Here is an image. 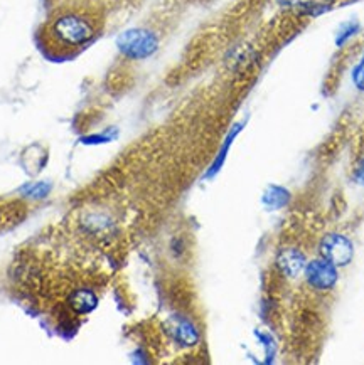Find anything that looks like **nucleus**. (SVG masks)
Wrapping results in <instances>:
<instances>
[{
    "label": "nucleus",
    "mask_w": 364,
    "mask_h": 365,
    "mask_svg": "<svg viewBox=\"0 0 364 365\" xmlns=\"http://www.w3.org/2000/svg\"><path fill=\"white\" fill-rule=\"evenodd\" d=\"M161 39L147 27H132L116 37V49L130 61H146L158 51Z\"/></svg>",
    "instance_id": "obj_2"
},
{
    "label": "nucleus",
    "mask_w": 364,
    "mask_h": 365,
    "mask_svg": "<svg viewBox=\"0 0 364 365\" xmlns=\"http://www.w3.org/2000/svg\"><path fill=\"white\" fill-rule=\"evenodd\" d=\"M335 0H278L280 7L297 17H319L333 9Z\"/></svg>",
    "instance_id": "obj_6"
},
{
    "label": "nucleus",
    "mask_w": 364,
    "mask_h": 365,
    "mask_svg": "<svg viewBox=\"0 0 364 365\" xmlns=\"http://www.w3.org/2000/svg\"><path fill=\"white\" fill-rule=\"evenodd\" d=\"M258 336L261 347L265 349V357H267V364H272L273 362V357L277 355V344H275V339L267 331H260V334H256Z\"/></svg>",
    "instance_id": "obj_12"
},
{
    "label": "nucleus",
    "mask_w": 364,
    "mask_h": 365,
    "mask_svg": "<svg viewBox=\"0 0 364 365\" xmlns=\"http://www.w3.org/2000/svg\"><path fill=\"white\" fill-rule=\"evenodd\" d=\"M261 202H263V205L268 210H273V212H277V210H283L287 209L292 202V192L288 190L285 185L270 184L263 192Z\"/></svg>",
    "instance_id": "obj_7"
},
{
    "label": "nucleus",
    "mask_w": 364,
    "mask_h": 365,
    "mask_svg": "<svg viewBox=\"0 0 364 365\" xmlns=\"http://www.w3.org/2000/svg\"><path fill=\"white\" fill-rule=\"evenodd\" d=\"M243 126H245V123H243V121H241V123H236V125L233 126V128L230 130V133H228V137H226V140H225V145H223L221 152H219V155L216 157V160H214V163H213V167H211V174H216V172L219 170V168H221L223 162H225V158H226L228 150H230V145L233 143V140H235V138L238 137V133L241 132Z\"/></svg>",
    "instance_id": "obj_10"
},
{
    "label": "nucleus",
    "mask_w": 364,
    "mask_h": 365,
    "mask_svg": "<svg viewBox=\"0 0 364 365\" xmlns=\"http://www.w3.org/2000/svg\"><path fill=\"white\" fill-rule=\"evenodd\" d=\"M317 256L324 257L339 269L348 268L356 256V246L353 240L344 232L329 231L322 234L317 242Z\"/></svg>",
    "instance_id": "obj_3"
},
{
    "label": "nucleus",
    "mask_w": 364,
    "mask_h": 365,
    "mask_svg": "<svg viewBox=\"0 0 364 365\" xmlns=\"http://www.w3.org/2000/svg\"><path fill=\"white\" fill-rule=\"evenodd\" d=\"M98 34V24L90 14L66 11L56 16L48 27L51 44L61 51L86 48Z\"/></svg>",
    "instance_id": "obj_1"
},
{
    "label": "nucleus",
    "mask_w": 364,
    "mask_h": 365,
    "mask_svg": "<svg viewBox=\"0 0 364 365\" xmlns=\"http://www.w3.org/2000/svg\"><path fill=\"white\" fill-rule=\"evenodd\" d=\"M95 303H96V298L91 292H79V293L74 294V299H73L74 308H76V310L81 312V313L90 312L91 308L95 307Z\"/></svg>",
    "instance_id": "obj_11"
},
{
    "label": "nucleus",
    "mask_w": 364,
    "mask_h": 365,
    "mask_svg": "<svg viewBox=\"0 0 364 365\" xmlns=\"http://www.w3.org/2000/svg\"><path fill=\"white\" fill-rule=\"evenodd\" d=\"M172 339L182 347H194L199 341V330L188 318H176L171 327Z\"/></svg>",
    "instance_id": "obj_8"
},
{
    "label": "nucleus",
    "mask_w": 364,
    "mask_h": 365,
    "mask_svg": "<svg viewBox=\"0 0 364 365\" xmlns=\"http://www.w3.org/2000/svg\"><path fill=\"white\" fill-rule=\"evenodd\" d=\"M361 22L356 21V19H351V21H346L344 24H340L335 31L334 36V44L338 49H344L351 42L354 37H356L359 32H361Z\"/></svg>",
    "instance_id": "obj_9"
},
{
    "label": "nucleus",
    "mask_w": 364,
    "mask_h": 365,
    "mask_svg": "<svg viewBox=\"0 0 364 365\" xmlns=\"http://www.w3.org/2000/svg\"><path fill=\"white\" fill-rule=\"evenodd\" d=\"M307 261H309V257H307L303 250H300L298 246L287 245L275 252L273 266L283 279L295 282V279L302 278Z\"/></svg>",
    "instance_id": "obj_5"
},
{
    "label": "nucleus",
    "mask_w": 364,
    "mask_h": 365,
    "mask_svg": "<svg viewBox=\"0 0 364 365\" xmlns=\"http://www.w3.org/2000/svg\"><path fill=\"white\" fill-rule=\"evenodd\" d=\"M353 182L358 185H364V157L359 158L353 168Z\"/></svg>",
    "instance_id": "obj_14"
},
{
    "label": "nucleus",
    "mask_w": 364,
    "mask_h": 365,
    "mask_svg": "<svg viewBox=\"0 0 364 365\" xmlns=\"http://www.w3.org/2000/svg\"><path fill=\"white\" fill-rule=\"evenodd\" d=\"M351 83L359 93H364V49L351 71Z\"/></svg>",
    "instance_id": "obj_13"
},
{
    "label": "nucleus",
    "mask_w": 364,
    "mask_h": 365,
    "mask_svg": "<svg viewBox=\"0 0 364 365\" xmlns=\"http://www.w3.org/2000/svg\"><path fill=\"white\" fill-rule=\"evenodd\" d=\"M339 268L329 263L324 257L315 256L307 261L305 269H303L302 279L307 284L310 292L317 294H328L333 293L339 284Z\"/></svg>",
    "instance_id": "obj_4"
}]
</instances>
